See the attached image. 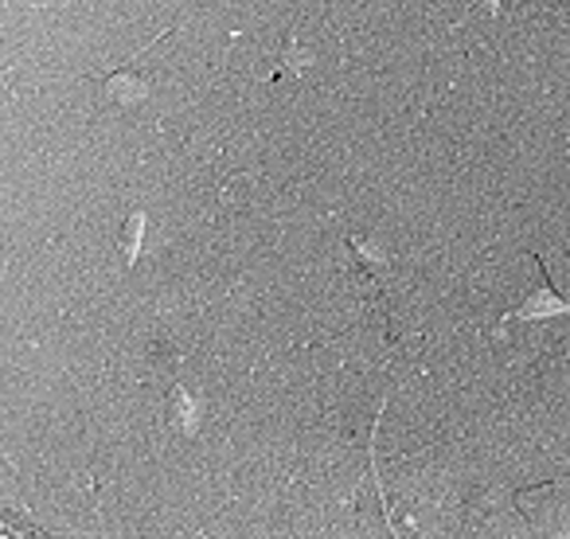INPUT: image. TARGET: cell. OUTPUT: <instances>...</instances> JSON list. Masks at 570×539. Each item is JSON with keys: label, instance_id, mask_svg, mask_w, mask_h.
I'll use <instances>...</instances> for the list:
<instances>
[{"label": "cell", "instance_id": "obj_1", "mask_svg": "<svg viewBox=\"0 0 570 539\" xmlns=\"http://www.w3.org/2000/svg\"><path fill=\"white\" fill-rule=\"evenodd\" d=\"M528 523L543 536H570V484H535L515 497Z\"/></svg>", "mask_w": 570, "mask_h": 539}, {"label": "cell", "instance_id": "obj_2", "mask_svg": "<svg viewBox=\"0 0 570 539\" xmlns=\"http://www.w3.org/2000/svg\"><path fill=\"white\" fill-rule=\"evenodd\" d=\"M562 313H570V297H559L554 294V286L547 282H539V290H531V297L523 305H515L512 313H508L504 321H554L562 317Z\"/></svg>", "mask_w": 570, "mask_h": 539}, {"label": "cell", "instance_id": "obj_3", "mask_svg": "<svg viewBox=\"0 0 570 539\" xmlns=\"http://www.w3.org/2000/svg\"><path fill=\"white\" fill-rule=\"evenodd\" d=\"M102 95L110 98V102H137V98L149 95V82L137 79L134 71H114L110 79L102 82Z\"/></svg>", "mask_w": 570, "mask_h": 539}, {"label": "cell", "instance_id": "obj_4", "mask_svg": "<svg viewBox=\"0 0 570 539\" xmlns=\"http://www.w3.org/2000/svg\"><path fill=\"white\" fill-rule=\"evenodd\" d=\"M141 235H145V215L134 212V215H129V223H126V246H121L126 262L137 258V243H141Z\"/></svg>", "mask_w": 570, "mask_h": 539}, {"label": "cell", "instance_id": "obj_5", "mask_svg": "<svg viewBox=\"0 0 570 539\" xmlns=\"http://www.w3.org/2000/svg\"><path fill=\"white\" fill-rule=\"evenodd\" d=\"M481 4H484L489 12H497V9H500V0H481Z\"/></svg>", "mask_w": 570, "mask_h": 539}, {"label": "cell", "instance_id": "obj_6", "mask_svg": "<svg viewBox=\"0 0 570 539\" xmlns=\"http://www.w3.org/2000/svg\"><path fill=\"white\" fill-rule=\"evenodd\" d=\"M36 4H48V0H36Z\"/></svg>", "mask_w": 570, "mask_h": 539}]
</instances>
